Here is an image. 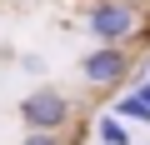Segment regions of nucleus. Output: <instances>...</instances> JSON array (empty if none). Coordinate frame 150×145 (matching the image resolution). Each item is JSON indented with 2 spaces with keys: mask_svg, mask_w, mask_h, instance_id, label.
I'll return each instance as SVG.
<instances>
[{
  "mask_svg": "<svg viewBox=\"0 0 150 145\" xmlns=\"http://www.w3.org/2000/svg\"><path fill=\"white\" fill-rule=\"evenodd\" d=\"M85 25H90V35H95L100 45H120V50H125V45L140 35L145 10H140V5H130V0H90Z\"/></svg>",
  "mask_w": 150,
  "mask_h": 145,
  "instance_id": "nucleus-1",
  "label": "nucleus"
},
{
  "mask_svg": "<svg viewBox=\"0 0 150 145\" xmlns=\"http://www.w3.org/2000/svg\"><path fill=\"white\" fill-rule=\"evenodd\" d=\"M20 145H65V135H45V130H30Z\"/></svg>",
  "mask_w": 150,
  "mask_h": 145,
  "instance_id": "nucleus-6",
  "label": "nucleus"
},
{
  "mask_svg": "<svg viewBox=\"0 0 150 145\" xmlns=\"http://www.w3.org/2000/svg\"><path fill=\"white\" fill-rule=\"evenodd\" d=\"M70 115H75V100H70L65 90H55V85H35V90H30V95L20 100V120H25V130L65 135Z\"/></svg>",
  "mask_w": 150,
  "mask_h": 145,
  "instance_id": "nucleus-2",
  "label": "nucleus"
},
{
  "mask_svg": "<svg viewBox=\"0 0 150 145\" xmlns=\"http://www.w3.org/2000/svg\"><path fill=\"white\" fill-rule=\"evenodd\" d=\"M130 5H140V10H145V5H150V0H130Z\"/></svg>",
  "mask_w": 150,
  "mask_h": 145,
  "instance_id": "nucleus-8",
  "label": "nucleus"
},
{
  "mask_svg": "<svg viewBox=\"0 0 150 145\" xmlns=\"http://www.w3.org/2000/svg\"><path fill=\"white\" fill-rule=\"evenodd\" d=\"M95 135H100V145H130V130H125V125H120L115 115H100Z\"/></svg>",
  "mask_w": 150,
  "mask_h": 145,
  "instance_id": "nucleus-4",
  "label": "nucleus"
},
{
  "mask_svg": "<svg viewBox=\"0 0 150 145\" xmlns=\"http://www.w3.org/2000/svg\"><path fill=\"white\" fill-rule=\"evenodd\" d=\"M115 115H125V120H150V105L130 90V95H120V100H115Z\"/></svg>",
  "mask_w": 150,
  "mask_h": 145,
  "instance_id": "nucleus-5",
  "label": "nucleus"
},
{
  "mask_svg": "<svg viewBox=\"0 0 150 145\" xmlns=\"http://www.w3.org/2000/svg\"><path fill=\"white\" fill-rule=\"evenodd\" d=\"M135 95H140V100L150 105V80H140V85H135Z\"/></svg>",
  "mask_w": 150,
  "mask_h": 145,
  "instance_id": "nucleus-7",
  "label": "nucleus"
},
{
  "mask_svg": "<svg viewBox=\"0 0 150 145\" xmlns=\"http://www.w3.org/2000/svg\"><path fill=\"white\" fill-rule=\"evenodd\" d=\"M80 75H85L90 90H120V85L130 80V55H125L120 45H95V50H85V60H80Z\"/></svg>",
  "mask_w": 150,
  "mask_h": 145,
  "instance_id": "nucleus-3",
  "label": "nucleus"
}]
</instances>
